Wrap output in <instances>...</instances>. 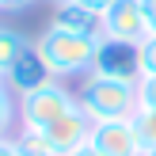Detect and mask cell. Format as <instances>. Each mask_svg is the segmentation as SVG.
Wrapping results in <instances>:
<instances>
[{
	"mask_svg": "<svg viewBox=\"0 0 156 156\" xmlns=\"http://www.w3.org/2000/svg\"><path fill=\"white\" fill-rule=\"evenodd\" d=\"M38 53L46 57L50 73L57 80L65 76H88L91 73V61H95L99 50V34H76V30H61V27H46L42 34L34 38Z\"/></svg>",
	"mask_w": 156,
	"mask_h": 156,
	"instance_id": "6da1fadb",
	"label": "cell"
},
{
	"mask_svg": "<svg viewBox=\"0 0 156 156\" xmlns=\"http://www.w3.org/2000/svg\"><path fill=\"white\" fill-rule=\"evenodd\" d=\"M76 103L91 122H111V118H133L137 114V84L129 80H111V76L88 73L76 91Z\"/></svg>",
	"mask_w": 156,
	"mask_h": 156,
	"instance_id": "7a4b0ae2",
	"label": "cell"
},
{
	"mask_svg": "<svg viewBox=\"0 0 156 156\" xmlns=\"http://www.w3.org/2000/svg\"><path fill=\"white\" fill-rule=\"evenodd\" d=\"M76 91H69L65 84H46V88L30 91V95H19V126L27 129H50L53 122H61L65 114L76 111Z\"/></svg>",
	"mask_w": 156,
	"mask_h": 156,
	"instance_id": "3957f363",
	"label": "cell"
},
{
	"mask_svg": "<svg viewBox=\"0 0 156 156\" xmlns=\"http://www.w3.org/2000/svg\"><path fill=\"white\" fill-rule=\"evenodd\" d=\"M91 73L111 76V80H141V50L133 42H114V38H99L95 61H91Z\"/></svg>",
	"mask_w": 156,
	"mask_h": 156,
	"instance_id": "277c9868",
	"label": "cell"
},
{
	"mask_svg": "<svg viewBox=\"0 0 156 156\" xmlns=\"http://www.w3.org/2000/svg\"><path fill=\"white\" fill-rule=\"evenodd\" d=\"M91 149H99L103 156H141L145 141L137 133L133 118H111V122H91Z\"/></svg>",
	"mask_w": 156,
	"mask_h": 156,
	"instance_id": "5b68a950",
	"label": "cell"
},
{
	"mask_svg": "<svg viewBox=\"0 0 156 156\" xmlns=\"http://www.w3.org/2000/svg\"><path fill=\"white\" fill-rule=\"evenodd\" d=\"M145 34H149V27H145V15H141V0H114L99 15V38L141 46Z\"/></svg>",
	"mask_w": 156,
	"mask_h": 156,
	"instance_id": "8992f818",
	"label": "cell"
},
{
	"mask_svg": "<svg viewBox=\"0 0 156 156\" xmlns=\"http://www.w3.org/2000/svg\"><path fill=\"white\" fill-rule=\"evenodd\" d=\"M4 80H8V91H12V95H30V91H38V88H46V84H53L57 76L50 73L46 57L38 53V46L30 42L27 50L19 53V61L4 73Z\"/></svg>",
	"mask_w": 156,
	"mask_h": 156,
	"instance_id": "52a82bcc",
	"label": "cell"
},
{
	"mask_svg": "<svg viewBox=\"0 0 156 156\" xmlns=\"http://www.w3.org/2000/svg\"><path fill=\"white\" fill-rule=\"evenodd\" d=\"M46 137H50V149L53 156H73L76 149H84V145L91 141V118L76 107L73 114H65L61 122H53L50 129H42Z\"/></svg>",
	"mask_w": 156,
	"mask_h": 156,
	"instance_id": "ba28073f",
	"label": "cell"
},
{
	"mask_svg": "<svg viewBox=\"0 0 156 156\" xmlns=\"http://www.w3.org/2000/svg\"><path fill=\"white\" fill-rule=\"evenodd\" d=\"M50 27H61V30H76V34H99V15L91 8L76 4V0H57L53 4V19Z\"/></svg>",
	"mask_w": 156,
	"mask_h": 156,
	"instance_id": "9c48e42d",
	"label": "cell"
},
{
	"mask_svg": "<svg viewBox=\"0 0 156 156\" xmlns=\"http://www.w3.org/2000/svg\"><path fill=\"white\" fill-rule=\"evenodd\" d=\"M27 46H30V42H27L15 27H4V23H0V73H8V69H12Z\"/></svg>",
	"mask_w": 156,
	"mask_h": 156,
	"instance_id": "30bf717a",
	"label": "cell"
},
{
	"mask_svg": "<svg viewBox=\"0 0 156 156\" xmlns=\"http://www.w3.org/2000/svg\"><path fill=\"white\" fill-rule=\"evenodd\" d=\"M15 122H19V99H15L12 91H0V141L12 137Z\"/></svg>",
	"mask_w": 156,
	"mask_h": 156,
	"instance_id": "8fae6325",
	"label": "cell"
},
{
	"mask_svg": "<svg viewBox=\"0 0 156 156\" xmlns=\"http://www.w3.org/2000/svg\"><path fill=\"white\" fill-rule=\"evenodd\" d=\"M15 141L23 145L30 156H53V149H50V137L42 133V129H27V126H19V137Z\"/></svg>",
	"mask_w": 156,
	"mask_h": 156,
	"instance_id": "7c38bea8",
	"label": "cell"
},
{
	"mask_svg": "<svg viewBox=\"0 0 156 156\" xmlns=\"http://www.w3.org/2000/svg\"><path fill=\"white\" fill-rule=\"evenodd\" d=\"M133 122H137V133H141L145 149H152L156 145V107H141V111L133 114Z\"/></svg>",
	"mask_w": 156,
	"mask_h": 156,
	"instance_id": "4fadbf2b",
	"label": "cell"
},
{
	"mask_svg": "<svg viewBox=\"0 0 156 156\" xmlns=\"http://www.w3.org/2000/svg\"><path fill=\"white\" fill-rule=\"evenodd\" d=\"M141 50V76H156V34H145Z\"/></svg>",
	"mask_w": 156,
	"mask_h": 156,
	"instance_id": "5bb4252c",
	"label": "cell"
},
{
	"mask_svg": "<svg viewBox=\"0 0 156 156\" xmlns=\"http://www.w3.org/2000/svg\"><path fill=\"white\" fill-rule=\"evenodd\" d=\"M137 103L141 107H156V76H141L137 80ZM137 107V111H141Z\"/></svg>",
	"mask_w": 156,
	"mask_h": 156,
	"instance_id": "9a60e30c",
	"label": "cell"
},
{
	"mask_svg": "<svg viewBox=\"0 0 156 156\" xmlns=\"http://www.w3.org/2000/svg\"><path fill=\"white\" fill-rule=\"evenodd\" d=\"M0 156H30V152L23 149L15 137H4V141H0Z\"/></svg>",
	"mask_w": 156,
	"mask_h": 156,
	"instance_id": "2e32d148",
	"label": "cell"
},
{
	"mask_svg": "<svg viewBox=\"0 0 156 156\" xmlns=\"http://www.w3.org/2000/svg\"><path fill=\"white\" fill-rule=\"evenodd\" d=\"M141 15H145L149 34H156V0H141Z\"/></svg>",
	"mask_w": 156,
	"mask_h": 156,
	"instance_id": "e0dca14e",
	"label": "cell"
},
{
	"mask_svg": "<svg viewBox=\"0 0 156 156\" xmlns=\"http://www.w3.org/2000/svg\"><path fill=\"white\" fill-rule=\"evenodd\" d=\"M34 0H0V12H23V8H30Z\"/></svg>",
	"mask_w": 156,
	"mask_h": 156,
	"instance_id": "ac0fdd59",
	"label": "cell"
},
{
	"mask_svg": "<svg viewBox=\"0 0 156 156\" xmlns=\"http://www.w3.org/2000/svg\"><path fill=\"white\" fill-rule=\"evenodd\" d=\"M76 4H84V8H91V12H95V15H103L107 8L114 4V0H76Z\"/></svg>",
	"mask_w": 156,
	"mask_h": 156,
	"instance_id": "d6986e66",
	"label": "cell"
},
{
	"mask_svg": "<svg viewBox=\"0 0 156 156\" xmlns=\"http://www.w3.org/2000/svg\"><path fill=\"white\" fill-rule=\"evenodd\" d=\"M73 156H103V152H99V149H91V145H84V149H76Z\"/></svg>",
	"mask_w": 156,
	"mask_h": 156,
	"instance_id": "ffe728a7",
	"label": "cell"
},
{
	"mask_svg": "<svg viewBox=\"0 0 156 156\" xmlns=\"http://www.w3.org/2000/svg\"><path fill=\"white\" fill-rule=\"evenodd\" d=\"M0 91H8V80H4V73H0Z\"/></svg>",
	"mask_w": 156,
	"mask_h": 156,
	"instance_id": "44dd1931",
	"label": "cell"
},
{
	"mask_svg": "<svg viewBox=\"0 0 156 156\" xmlns=\"http://www.w3.org/2000/svg\"><path fill=\"white\" fill-rule=\"evenodd\" d=\"M141 156H156V145H152V149H145V152H141Z\"/></svg>",
	"mask_w": 156,
	"mask_h": 156,
	"instance_id": "7402d4cb",
	"label": "cell"
},
{
	"mask_svg": "<svg viewBox=\"0 0 156 156\" xmlns=\"http://www.w3.org/2000/svg\"><path fill=\"white\" fill-rule=\"evenodd\" d=\"M53 4H57V0H53Z\"/></svg>",
	"mask_w": 156,
	"mask_h": 156,
	"instance_id": "603a6c76",
	"label": "cell"
}]
</instances>
